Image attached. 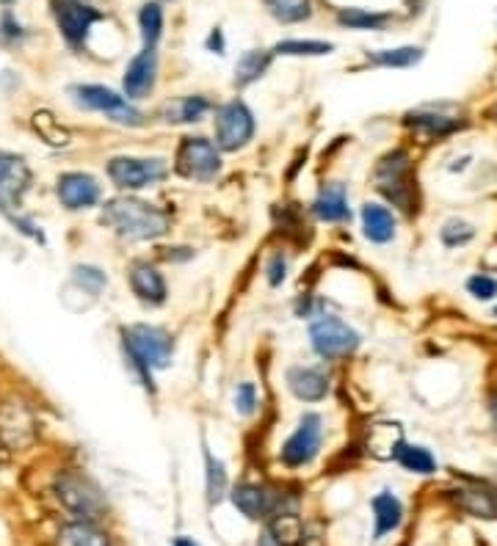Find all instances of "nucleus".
<instances>
[{
  "label": "nucleus",
  "instance_id": "20",
  "mask_svg": "<svg viewBox=\"0 0 497 546\" xmlns=\"http://www.w3.org/2000/svg\"><path fill=\"white\" fill-rule=\"evenodd\" d=\"M404 125L412 127V133H417V136L437 141V138H448L453 133H459L464 122L456 119V116L431 111V108H420V111H412V114L404 116Z\"/></svg>",
  "mask_w": 497,
  "mask_h": 546
},
{
  "label": "nucleus",
  "instance_id": "21",
  "mask_svg": "<svg viewBox=\"0 0 497 546\" xmlns=\"http://www.w3.org/2000/svg\"><path fill=\"white\" fill-rule=\"evenodd\" d=\"M313 213L324 224H346L351 221V207H348V191L343 182H326L318 191L313 202Z\"/></svg>",
  "mask_w": 497,
  "mask_h": 546
},
{
  "label": "nucleus",
  "instance_id": "17",
  "mask_svg": "<svg viewBox=\"0 0 497 546\" xmlns=\"http://www.w3.org/2000/svg\"><path fill=\"white\" fill-rule=\"evenodd\" d=\"M459 511L470 513L475 519H497V486L484 480H470L451 494Z\"/></svg>",
  "mask_w": 497,
  "mask_h": 546
},
{
  "label": "nucleus",
  "instance_id": "44",
  "mask_svg": "<svg viewBox=\"0 0 497 546\" xmlns=\"http://www.w3.org/2000/svg\"><path fill=\"white\" fill-rule=\"evenodd\" d=\"M492 417H495V431H497V398L492 400Z\"/></svg>",
  "mask_w": 497,
  "mask_h": 546
},
{
  "label": "nucleus",
  "instance_id": "41",
  "mask_svg": "<svg viewBox=\"0 0 497 546\" xmlns=\"http://www.w3.org/2000/svg\"><path fill=\"white\" fill-rule=\"evenodd\" d=\"M208 47L210 50H216V53H224V39H221V31L219 28H216V31H213V34H210V39H208Z\"/></svg>",
  "mask_w": 497,
  "mask_h": 546
},
{
  "label": "nucleus",
  "instance_id": "39",
  "mask_svg": "<svg viewBox=\"0 0 497 546\" xmlns=\"http://www.w3.org/2000/svg\"><path fill=\"white\" fill-rule=\"evenodd\" d=\"M232 403H235V411L241 414V417H252L257 411V387L252 381H241L238 387H235V395H232Z\"/></svg>",
  "mask_w": 497,
  "mask_h": 546
},
{
  "label": "nucleus",
  "instance_id": "7",
  "mask_svg": "<svg viewBox=\"0 0 497 546\" xmlns=\"http://www.w3.org/2000/svg\"><path fill=\"white\" fill-rule=\"evenodd\" d=\"M321 444H324V417L315 414V411H307V414L299 417V425L288 436V442L282 444L279 461L288 469L307 467L318 458Z\"/></svg>",
  "mask_w": 497,
  "mask_h": 546
},
{
  "label": "nucleus",
  "instance_id": "31",
  "mask_svg": "<svg viewBox=\"0 0 497 546\" xmlns=\"http://www.w3.org/2000/svg\"><path fill=\"white\" fill-rule=\"evenodd\" d=\"M31 125H34L36 136L42 138L45 144H50V147H67L70 144V130L61 125L50 111H36L31 116Z\"/></svg>",
  "mask_w": 497,
  "mask_h": 546
},
{
  "label": "nucleus",
  "instance_id": "40",
  "mask_svg": "<svg viewBox=\"0 0 497 546\" xmlns=\"http://www.w3.org/2000/svg\"><path fill=\"white\" fill-rule=\"evenodd\" d=\"M266 279L271 287H279L288 279V260H285V254H274V257L268 260Z\"/></svg>",
  "mask_w": 497,
  "mask_h": 546
},
{
  "label": "nucleus",
  "instance_id": "18",
  "mask_svg": "<svg viewBox=\"0 0 497 546\" xmlns=\"http://www.w3.org/2000/svg\"><path fill=\"white\" fill-rule=\"evenodd\" d=\"M155 80H158V56H155V50L144 47L139 56L130 61L128 69H125L122 86H125L128 100H144V97H150L152 89H155Z\"/></svg>",
  "mask_w": 497,
  "mask_h": 546
},
{
  "label": "nucleus",
  "instance_id": "10",
  "mask_svg": "<svg viewBox=\"0 0 497 546\" xmlns=\"http://www.w3.org/2000/svg\"><path fill=\"white\" fill-rule=\"evenodd\" d=\"M108 177L119 191H144L169 177V166L161 158H114L108 163Z\"/></svg>",
  "mask_w": 497,
  "mask_h": 546
},
{
  "label": "nucleus",
  "instance_id": "42",
  "mask_svg": "<svg viewBox=\"0 0 497 546\" xmlns=\"http://www.w3.org/2000/svg\"><path fill=\"white\" fill-rule=\"evenodd\" d=\"M3 28H6V31H3V34L6 36H20V25H14L12 23V17H6V20H3Z\"/></svg>",
  "mask_w": 497,
  "mask_h": 546
},
{
  "label": "nucleus",
  "instance_id": "35",
  "mask_svg": "<svg viewBox=\"0 0 497 546\" xmlns=\"http://www.w3.org/2000/svg\"><path fill=\"white\" fill-rule=\"evenodd\" d=\"M139 28H141V39H144V47L155 50L158 39L163 34V9L158 3H144L139 14Z\"/></svg>",
  "mask_w": 497,
  "mask_h": 546
},
{
  "label": "nucleus",
  "instance_id": "34",
  "mask_svg": "<svg viewBox=\"0 0 497 546\" xmlns=\"http://www.w3.org/2000/svg\"><path fill=\"white\" fill-rule=\"evenodd\" d=\"M268 12L277 17L279 23L296 25L313 17V3L310 0H263Z\"/></svg>",
  "mask_w": 497,
  "mask_h": 546
},
{
  "label": "nucleus",
  "instance_id": "6",
  "mask_svg": "<svg viewBox=\"0 0 497 546\" xmlns=\"http://www.w3.org/2000/svg\"><path fill=\"white\" fill-rule=\"evenodd\" d=\"M174 169L194 182H213L221 174V149L205 136H185L174 155Z\"/></svg>",
  "mask_w": 497,
  "mask_h": 546
},
{
  "label": "nucleus",
  "instance_id": "37",
  "mask_svg": "<svg viewBox=\"0 0 497 546\" xmlns=\"http://www.w3.org/2000/svg\"><path fill=\"white\" fill-rule=\"evenodd\" d=\"M335 50L332 42H318V39H307V42H301V39H288V42H279L274 47V53L277 56H329Z\"/></svg>",
  "mask_w": 497,
  "mask_h": 546
},
{
  "label": "nucleus",
  "instance_id": "2",
  "mask_svg": "<svg viewBox=\"0 0 497 546\" xmlns=\"http://www.w3.org/2000/svg\"><path fill=\"white\" fill-rule=\"evenodd\" d=\"M122 345H125V356H128L130 367L136 370V376L141 378V384L155 392L152 373L166 370L174 359L172 334L161 326L136 323V326L122 329Z\"/></svg>",
  "mask_w": 497,
  "mask_h": 546
},
{
  "label": "nucleus",
  "instance_id": "5",
  "mask_svg": "<svg viewBox=\"0 0 497 546\" xmlns=\"http://www.w3.org/2000/svg\"><path fill=\"white\" fill-rule=\"evenodd\" d=\"M56 497L78 522H97L105 513L103 491L97 483L78 472H64L56 478Z\"/></svg>",
  "mask_w": 497,
  "mask_h": 546
},
{
  "label": "nucleus",
  "instance_id": "45",
  "mask_svg": "<svg viewBox=\"0 0 497 546\" xmlns=\"http://www.w3.org/2000/svg\"><path fill=\"white\" fill-rule=\"evenodd\" d=\"M492 315H495V318H497V304H495V312H492Z\"/></svg>",
  "mask_w": 497,
  "mask_h": 546
},
{
  "label": "nucleus",
  "instance_id": "46",
  "mask_svg": "<svg viewBox=\"0 0 497 546\" xmlns=\"http://www.w3.org/2000/svg\"><path fill=\"white\" fill-rule=\"evenodd\" d=\"M3 3H14V0H3Z\"/></svg>",
  "mask_w": 497,
  "mask_h": 546
},
{
  "label": "nucleus",
  "instance_id": "25",
  "mask_svg": "<svg viewBox=\"0 0 497 546\" xmlns=\"http://www.w3.org/2000/svg\"><path fill=\"white\" fill-rule=\"evenodd\" d=\"M268 535L274 538L277 546H301L307 541V530L301 516L293 508L288 511H279L277 516L268 519Z\"/></svg>",
  "mask_w": 497,
  "mask_h": 546
},
{
  "label": "nucleus",
  "instance_id": "36",
  "mask_svg": "<svg viewBox=\"0 0 497 546\" xmlns=\"http://www.w3.org/2000/svg\"><path fill=\"white\" fill-rule=\"evenodd\" d=\"M205 483H208V500L221 502V497L227 494V469L216 455L205 450Z\"/></svg>",
  "mask_w": 497,
  "mask_h": 546
},
{
  "label": "nucleus",
  "instance_id": "3",
  "mask_svg": "<svg viewBox=\"0 0 497 546\" xmlns=\"http://www.w3.org/2000/svg\"><path fill=\"white\" fill-rule=\"evenodd\" d=\"M376 188L384 194L393 207L404 210L406 216L417 213V185L412 180V158L406 149H393L376 163Z\"/></svg>",
  "mask_w": 497,
  "mask_h": 546
},
{
  "label": "nucleus",
  "instance_id": "15",
  "mask_svg": "<svg viewBox=\"0 0 497 546\" xmlns=\"http://www.w3.org/2000/svg\"><path fill=\"white\" fill-rule=\"evenodd\" d=\"M56 194L61 199V205L67 210H89L100 202V185L92 174H83V171H67L58 177Z\"/></svg>",
  "mask_w": 497,
  "mask_h": 546
},
{
  "label": "nucleus",
  "instance_id": "12",
  "mask_svg": "<svg viewBox=\"0 0 497 546\" xmlns=\"http://www.w3.org/2000/svg\"><path fill=\"white\" fill-rule=\"evenodd\" d=\"M53 14L61 34L72 47H81L89 36V28L100 20V12H94L83 0H53Z\"/></svg>",
  "mask_w": 497,
  "mask_h": 546
},
{
  "label": "nucleus",
  "instance_id": "32",
  "mask_svg": "<svg viewBox=\"0 0 497 546\" xmlns=\"http://www.w3.org/2000/svg\"><path fill=\"white\" fill-rule=\"evenodd\" d=\"M390 20H393L390 14L365 12V9H340L337 14V23L351 31H382Z\"/></svg>",
  "mask_w": 497,
  "mask_h": 546
},
{
  "label": "nucleus",
  "instance_id": "9",
  "mask_svg": "<svg viewBox=\"0 0 497 546\" xmlns=\"http://www.w3.org/2000/svg\"><path fill=\"white\" fill-rule=\"evenodd\" d=\"M72 97H75V103L81 105V108L105 114L116 125H144V114H141L139 108L130 103V100H125V97H119L116 91L105 89V86H75Z\"/></svg>",
  "mask_w": 497,
  "mask_h": 546
},
{
  "label": "nucleus",
  "instance_id": "43",
  "mask_svg": "<svg viewBox=\"0 0 497 546\" xmlns=\"http://www.w3.org/2000/svg\"><path fill=\"white\" fill-rule=\"evenodd\" d=\"M174 546H199V544H194L191 538H174Z\"/></svg>",
  "mask_w": 497,
  "mask_h": 546
},
{
  "label": "nucleus",
  "instance_id": "38",
  "mask_svg": "<svg viewBox=\"0 0 497 546\" xmlns=\"http://www.w3.org/2000/svg\"><path fill=\"white\" fill-rule=\"evenodd\" d=\"M464 290H467V296H473L475 301L489 304V301H495L497 298V279L495 276H489V273H473V276L464 282Z\"/></svg>",
  "mask_w": 497,
  "mask_h": 546
},
{
  "label": "nucleus",
  "instance_id": "27",
  "mask_svg": "<svg viewBox=\"0 0 497 546\" xmlns=\"http://www.w3.org/2000/svg\"><path fill=\"white\" fill-rule=\"evenodd\" d=\"M271 56L274 53H266V50H249V53H243L238 58V64H235V86L238 89H246V86H252L255 80H260L271 67Z\"/></svg>",
  "mask_w": 497,
  "mask_h": 546
},
{
  "label": "nucleus",
  "instance_id": "33",
  "mask_svg": "<svg viewBox=\"0 0 497 546\" xmlns=\"http://www.w3.org/2000/svg\"><path fill=\"white\" fill-rule=\"evenodd\" d=\"M478 238V229L467 218H448L440 229V243L445 249H464Z\"/></svg>",
  "mask_w": 497,
  "mask_h": 546
},
{
  "label": "nucleus",
  "instance_id": "19",
  "mask_svg": "<svg viewBox=\"0 0 497 546\" xmlns=\"http://www.w3.org/2000/svg\"><path fill=\"white\" fill-rule=\"evenodd\" d=\"M285 381L301 403H321L329 395V376L324 367H290Z\"/></svg>",
  "mask_w": 497,
  "mask_h": 546
},
{
  "label": "nucleus",
  "instance_id": "23",
  "mask_svg": "<svg viewBox=\"0 0 497 546\" xmlns=\"http://www.w3.org/2000/svg\"><path fill=\"white\" fill-rule=\"evenodd\" d=\"M210 108L208 97H202V94H188V97H177L172 103L163 108V122H169V125H197L205 119Z\"/></svg>",
  "mask_w": 497,
  "mask_h": 546
},
{
  "label": "nucleus",
  "instance_id": "14",
  "mask_svg": "<svg viewBox=\"0 0 497 546\" xmlns=\"http://www.w3.org/2000/svg\"><path fill=\"white\" fill-rule=\"evenodd\" d=\"M31 188V169L20 155L0 152V210H12Z\"/></svg>",
  "mask_w": 497,
  "mask_h": 546
},
{
  "label": "nucleus",
  "instance_id": "29",
  "mask_svg": "<svg viewBox=\"0 0 497 546\" xmlns=\"http://www.w3.org/2000/svg\"><path fill=\"white\" fill-rule=\"evenodd\" d=\"M58 546H111L108 535L103 530H97L94 522H72L67 527H61L58 533Z\"/></svg>",
  "mask_w": 497,
  "mask_h": 546
},
{
  "label": "nucleus",
  "instance_id": "28",
  "mask_svg": "<svg viewBox=\"0 0 497 546\" xmlns=\"http://www.w3.org/2000/svg\"><path fill=\"white\" fill-rule=\"evenodd\" d=\"M401 442H404V433L393 422H376L368 428V453L393 458Z\"/></svg>",
  "mask_w": 497,
  "mask_h": 546
},
{
  "label": "nucleus",
  "instance_id": "1",
  "mask_svg": "<svg viewBox=\"0 0 497 546\" xmlns=\"http://www.w3.org/2000/svg\"><path fill=\"white\" fill-rule=\"evenodd\" d=\"M105 227L114 229L125 240H158L172 229V218L158 205H150L136 196H119L103 207Z\"/></svg>",
  "mask_w": 497,
  "mask_h": 546
},
{
  "label": "nucleus",
  "instance_id": "13",
  "mask_svg": "<svg viewBox=\"0 0 497 546\" xmlns=\"http://www.w3.org/2000/svg\"><path fill=\"white\" fill-rule=\"evenodd\" d=\"M36 436V420L31 409L20 403V400H9L0 406V442L3 447H17L23 450L34 442Z\"/></svg>",
  "mask_w": 497,
  "mask_h": 546
},
{
  "label": "nucleus",
  "instance_id": "30",
  "mask_svg": "<svg viewBox=\"0 0 497 546\" xmlns=\"http://www.w3.org/2000/svg\"><path fill=\"white\" fill-rule=\"evenodd\" d=\"M368 61L373 67L387 69H409L423 61V47H395V50H376L368 53Z\"/></svg>",
  "mask_w": 497,
  "mask_h": 546
},
{
  "label": "nucleus",
  "instance_id": "4",
  "mask_svg": "<svg viewBox=\"0 0 497 546\" xmlns=\"http://www.w3.org/2000/svg\"><path fill=\"white\" fill-rule=\"evenodd\" d=\"M359 342V331L337 315H315L310 323V345L326 362L348 359L359 348Z\"/></svg>",
  "mask_w": 497,
  "mask_h": 546
},
{
  "label": "nucleus",
  "instance_id": "8",
  "mask_svg": "<svg viewBox=\"0 0 497 546\" xmlns=\"http://www.w3.org/2000/svg\"><path fill=\"white\" fill-rule=\"evenodd\" d=\"M213 127H216V147L221 152H238L255 138V114L243 100H232L216 111Z\"/></svg>",
  "mask_w": 497,
  "mask_h": 546
},
{
  "label": "nucleus",
  "instance_id": "11",
  "mask_svg": "<svg viewBox=\"0 0 497 546\" xmlns=\"http://www.w3.org/2000/svg\"><path fill=\"white\" fill-rule=\"evenodd\" d=\"M232 505L252 522H268L271 516H277L285 508V494H279L271 486L263 483H241L232 489Z\"/></svg>",
  "mask_w": 497,
  "mask_h": 546
},
{
  "label": "nucleus",
  "instance_id": "26",
  "mask_svg": "<svg viewBox=\"0 0 497 546\" xmlns=\"http://www.w3.org/2000/svg\"><path fill=\"white\" fill-rule=\"evenodd\" d=\"M393 461L406 472H412V475H434L437 472V458L434 453L423 447V444H409L404 442L398 444V450H395Z\"/></svg>",
  "mask_w": 497,
  "mask_h": 546
},
{
  "label": "nucleus",
  "instance_id": "16",
  "mask_svg": "<svg viewBox=\"0 0 497 546\" xmlns=\"http://www.w3.org/2000/svg\"><path fill=\"white\" fill-rule=\"evenodd\" d=\"M128 282L133 296L139 298L144 307H163L166 304V296H169L166 279L150 262H133L128 271Z\"/></svg>",
  "mask_w": 497,
  "mask_h": 546
},
{
  "label": "nucleus",
  "instance_id": "24",
  "mask_svg": "<svg viewBox=\"0 0 497 546\" xmlns=\"http://www.w3.org/2000/svg\"><path fill=\"white\" fill-rule=\"evenodd\" d=\"M370 508H373V519H376V533L373 538L379 541L387 533H393L401 527L404 522V505L401 500L395 497L393 491H382V494H376L373 502H370Z\"/></svg>",
  "mask_w": 497,
  "mask_h": 546
},
{
  "label": "nucleus",
  "instance_id": "22",
  "mask_svg": "<svg viewBox=\"0 0 497 546\" xmlns=\"http://www.w3.org/2000/svg\"><path fill=\"white\" fill-rule=\"evenodd\" d=\"M362 232L370 243L376 246H384L395 240V232H398V221L390 213V207L379 205V202H368L362 205Z\"/></svg>",
  "mask_w": 497,
  "mask_h": 546
}]
</instances>
